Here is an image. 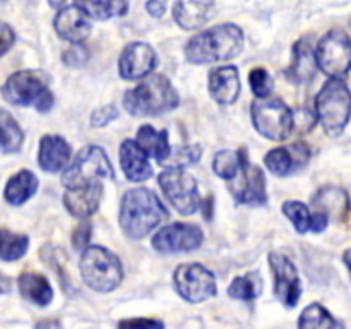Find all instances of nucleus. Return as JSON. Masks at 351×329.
I'll list each match as a JSON object with an SVG mask.
<instances>
[{"label": "nucleus", "mask_w": 351, "mask_h": 329, "mask_svg": "<svg viewBox=\"0 0 351 329\" xmlns=\"http://www.w3.org/2000/svg\"><path fill=\"white\" fill-rule=\"evenodd\" d=\"M167 2L168 0H147L146 2V10L153 17H161L167 10Z\"/></svg>", "instance_id": "obj_42"}, {"label": "nucleus", "mask_w": 351, "mask_h": 329, "mask_svg": "<svg viewBox=\"0 0 351 329\" xmlns=\"http://www.w3.org/2000/svg\"><path fill=\"white\" fill-rule=\"evenodd\" d=\"M71 144L62 136H47L41 137L40 141V153H38V163L48 173L64 170L71 161Z\"/></svg>", "instance_id": "obj_20"}, {"label": "nucleus", "mask_w": 351, "mask_h": 329, "mask_svg": "<svg viewBox=\"0 0 351 329\" xmlns=\"http://www.w3.org/2000/svg\"><path fill=\"white\" fill-rule=\"evenodd\" d=\"M264 164H266L267 170H269L271 173L276 175V177H287V175H290L291 171L297 168L293 151L287 149V147L271 149L269 153L264 156Z\"/></svg>", "instance_id": "obj_31"}, {"label": "nucleus", "mask_w": 351, "mask_h": 329, "mask_svg": "<svg viewBox=\"0 0 351 329\" xmlns=\"http://www.w3.org/2000/svg\"><path fill=\"white\" fill-rule=\"evenodd\" d=\"M0 127H2V151L5 154L17 153L21 149L24 136L21 127L7 110H0Z\"/></svg>", "instance_id": "obj_30"}, {"label": "nucleus", "mask_w": 351, "mask_h": 329, "mask_svg": "<svg viewBox=\"0 0 351 329\" xmlns=\"http://www.w3.org/2000/svg\"><path fill=\"white\" fill-rule=\"evenodd\" d=\"M62 58H64L65 65L79 69V67H82V65H86L89 55H88V50H86V48H82L81 43H79V45H74L72 48H69Z\"/></svg>", "instance_id": "obj_37"}, {"label": "nucleus", "mask_w": 351, "mask_h": 329, "mask_svg": "<svg viewBox=\"0 0 351 329\" xmlns=\"http://www.w3.org/2000/svg\"><path fill=\"white\" fill-rule=\"evenodd\" d=\"M120 164L130 182H144L153 175L149 156L137 141L125 139L120 144Z\"/></svg>", "instance_id": "obj_18"}, {"label": "nucleus", "mask_w": 351, "mask_h": 329, "mask_svg": "<svg viewBox=\"0 0 351 329\" xmlns=\"http://www.w3.org/2000/svg\"><path fill=\"white\" fill-rule=\"evenodd\" d=\"M213 204H215V199L209 195L204 202H202V209H204V218L211 219L213 218Z\"/></svg>", "instance_id": "obj_44"}, {"label": "nucleus", "mask_w": 351, "mask_h": 329, "mask_svg": "<svg viewBox=\"0 0 351 329\" xmlns=\"http://www.w3.org/2000/svg\"><path fill=\"white\" fill-rule=\"evenodd\" d=\"M158 64L156 51L143 41H134L123 48L119 60L120 75L127 81H136L149 75Z\"/></svg>", "instance_id": "obj_15"}, {"label": "nucleus", "mask_w": 351, "mask_h": 329, "mask_svg": "<svg viewBox=\"0 0 351 329\" xmlns=\"http://www.w3.org/2000/svg\"><path fill=\"white\" fill-rule=\"evenodd\" d=\"M315 119L328 136L338 137L351 119V91L341 77H332L315 96Z\"/></svg>", "instance_id": "obj_4"}, {"label": "nucleus", "mask_w": 351, "mask_h": 329, "mask_svg": "<svg viewBox=\"0 0 351 329\" xmlns=\"http://www.w3.org/2000/svg\"><path fill=\"white\" fill-rule=\"evenodd\" d=\"M89 236H91V223H79V226L74 230V233H72V245H74V249L84 250L86 247H88Z\"/></svg>", "instance_id": "obj_39"}, {"label": "nucleus", "mask_w": 351, "mask_h": 329, "mask_svg": "<svg viewBox=\"0 0 351 329\" xmlns=\"http://www.w3.org/2000/svg\"><path fill=\"white\" fill-rule=\"evenodd\" d=\"M53 103H55L53 95H51V93L48 91V89H45V91L41 93L40 98L36 99V103H34V106H36V108H38V112L47 113V112H50L51 106H53Z\"/></svg>", "instance_id": "obj_41"}, {"label": "nucleus", "mask_w": 351, "mask_h": 329, "mask_svg": "<svg viewBox=\"0 0 351 329\" xmlns=\"http://www.w3.org/2000/svg\"><path fill=\"white\" fill-rule=\"evenodd\" d=\"M123 108L134 117H156L178 106L177 89L165 75H149L123 95Z\"/></svg>", "instance_id": "obj_3"}, {"label": "nucleus", "mask_w": 351, "mask_h": 329, "mask_svg": "<svg viewBox=\"0 0 351 329\" xmlns=\"http://www.w3.org/2000/svg\"><path fill=\"white\" fill-rule=\"evenodd\" d=\"M88 17L89 16L81 7H64L53 21L55 31L58 33V36L67 40L69 43H82V41L88 40L89 33H91V23H89Z\"/></svg>", "instance_id": "obj_16"}, {"label": "nucleus", "mask_w": 351, "mask_h": 329, "mask_svg": "<svg viewBox=\"0 0 351 329\" xmlns=\"http://www.w3.org/2000/svg\"><path fill=\"white\" fill-rule=\"evenodd\" d=\"M65 2H67V0H48V3H50L53 9H60Z\"/></svg>", "instance_id": "obj_45"}, {"label": "nucleus", "mask_w": 351, "mask_h": 329, "mask_svg": "<svg viewBox=\"0 0 351 329\" xmlns=\"http://www.w3.org/2000/svg\"><path fill=\"white\" fill-rule=\"evenodd\" d=\"M263 293V280L257 273L237 276L228 288V295L235 300H256Z\"/></svg>", "instance_id": "obj_29"}, {"label": "nucleus", "mask_w": 351, "mask_h": 329, "mask_svg": "<svg viewBox=\"0 0 351 329\" xmlns=\"http://www.w3.org/2000/svg\"><path fill=\"white\" fill-rule=\"evenodd\" d=\"M283 212L288 216V219L293 223L295 230H297L298 233H305L307 230H311L312 215L304 202L287 201L283 204Z\"/></svg>", "instance_id": "obj_35"}, {"label": "nucleus", "mask_w": 351, "mask_h": 329, "mask_svg": "<svg viewBox=\"0 0 351 329\" xmlns=\"http://www.w3.org/2000/svg\"><path fill=\"white\" fill-rule=\"evenodd\" d=\"M319 69L331 77H345L351 71V38L335 27L322 36L315 48Z\"/></svg>", "instance_id": "obj_8"}, {"label": "nucleus", "mask_w": 351, "mask_h": 329, "mask_svg": "<svg viewBox=\"0 0 351 329\" xmlns=\"http://www.w3.org/2000/svg\"><path fill=\"white\" fill-rule=\"evenodd\" d=\"M137 144L143 147L147 153V156L154 158L158 163L163 164L167 161V158L170 156L171 147L168 143V132L167 130H160L158 132L154 127L151 125H143L137 130Z\"/></svg>", "instance_id": "obj_25"}, {"label": "nucleus", "mask_w": 351, "mask_h": 329, "mask_svg": "<svg viewBox=\"0 0 351 329\" xmlns=\"http://www.w3.org/2000/svg\"><path fill=\"white\" fill-rule=\"evenodd\" d=\"M243 50V31L235 24H221L195 34L185 45L192 64H213L235 58Z\"/></svg>", "instance_id": "obj_2"}, {"label": "nucleus", "mask_w": 351, "mask_h": 329, "mask_svg": "<svg viewBox=\"0 0 351 329\" xmlns=\"http://www.w3.org/2000/svg\"><path fill=\"white\" fill-rule=\"evenodd\" d=\"M38 188V178L33 171L21 170L19 173L14 175L5 185V201L12 206H21L34 195Z\"/></svg>", "instance_id": "obj_26"}, {"label": "nucleus", "mask_w": 351, "mask_h": 329, "mask_svg": "<svg viewBox=\"0 0 351 329\" xmlns=\"http://www.w3.org/2000/svg\"><path fill=\"white\" fill-rule=\"evenodd\" d=\"M343 259H345V264H346V266H348V269H350V273H351V249L346 250L345 256H343Z\"/></svg>", "instance_id": "obj_46"}, {"label": "nucleus", "mask_w": 351, "mask_h": 329, "mask_svg": "<svg viewBox=\"0 0 351 329\" xmlns=\"http://www.w3.org/2000/svg\"><path fill=\"white\" fill-rule=\"evenodd\" d=\"M252 122L257 132L271 141H285L295 127V115L280 98H259L252 103Z\"/></svg>", "instance_id": "obj_6"}, {"label": "nucleus", "mask_w": 351, "mask_h": 329, "mask_svg": "<svg viewBox=\"0 0 351 329\" xmlns=\"http://www.w3.org/2000/svg\"><path fill=\"white\" fill-rule=\"evenodd\" d=\"M300 328H336L338 322L331 315V312L326 310L321 304H311L305 307L298 319Z\"/></svg>", "instance_id": "obj_33"}, {"label": "nucleus", "mask_w": 351, "mask_h": 329, "mask_svg": "<svg viewBox=\"0 0 351 329\" xmlns=\"http://www.w3.org/2000/svg\"><path fill=\"white\" fill-rule=\"evenodd\" d=\"M247 158L249 156H247L245 149L219 151V153H216L215 161H213L215 173L218 175V177L225 178V180L232 182L233 178H237V175L242 171L243 163H245Z\"/></svg>", "instance_id": "obj_28"}, {"label": "nucleus", "mask_w": 351, "mask_h": 329, "mask_svg": "<svg viewBox=\"0 0 351 329\" xmlns=\"http://www.w3.org/2000/svg\"><path fill=\"white\" fill-rule=\"evenodd\" d=\"M209 95L219 105H232L240 95V77L237 67H218L209 72Z\"/></svg>", "instance_id": "obj_19"}, {"label": "nucleus", "mask_w": 351, "mask_h": 329, "mask_svg": "<svg viewBox=\"0 0 351 329\" xmlns=\"http://www.w3.org/2000/svg\"><path fill=\"white\" fill-rule=\"evenodd\" d=\"M14 40H16V34L10 29L9 24H2V55H5L9 51V48L14 45Z\"/></svg>", "instance_id": "obj_43"}, {"label": "nucleus", "mask_w": 351, "mask_h": 329, "mask_svg": "<svg viewBox=\"0 0 351 329\" xmlns=\"http://www.w3.org/2000/svg\"><path fill=\"white\" fill-rule=\"evenodd\" d=\"M167 218V208L149 188H130L123 194L120 202V226L129 239H144Z\"/></svg>", "instance_id": "obj_1"}, {"label": "nucleus", "mask_w": 351, "mask_h": 329, "mask_svg": "<svg viewBox=\"0 0 351 329\" xmlns=\"http://www.w3.org/2000/svg\"><path fill=\"white\" fill-rule=\"evenodd\" d=\"M0 239H2V247H0V257L5 263L10 260H17L27 252V247H29V239L27 235H14V233L2 230L0 233Z\"/></svg>", "instance_id": "obj_32"}, {"label": "nucleus", "mask_w": 351, "mask_h": 329, "mask_svg": "<svg viewBox=\"0 0 351 329\" xmlns=\"http://www.w3.org/2000/svg\"><path fill=\"white\" fill-rule=\"evenodd\" d=\"M79 269L84 283L99 293L115 290L123 280L120 259L101 245H89L82 250Z\"/></svg>", "instance_id": "obj_5"}, {"label": "nucleus", "mask_w": 351, "mask_h": 329, "mask_svg": "<svg viewBox=\"0 0 351 329\" xmlns=\"http://www.w3.org/2000/svg\"><path fill=\"white\" fill-rule=\"evenodd\" d=\"M232 194L235 195L237 202L249 206H263L266 204V178L261 167L252 164L249 158L243 163L242 171L233 178Z\"/></svg>", "instance_id": "obj_14"}, {"label": "nucleus", "mask_w": 351, "mask_h": 329, "mask_svg": "<svg viewBox=\"0 0 351 329\" xmlns=\"http://www.w3.org/2000/svg\"><path fill=\"white\" fill-rule=\"evenodd\" d=\"M173 283L184 300L199 304L216 295V276L197 263L180 264L175 269Z\"/></svg>", "instance_id": "obj_10"}, {"label": "nucleus", "mask_w": 351, "mask_h": 329, "mask_svg": "<svg viewBox=\"0 0 351 329\" xmlns=\"http://www.w3.org/2000/svg\"><path fill=\"white\" fill-rule=\"evenodd\" d=\"M119 117V110L115 108L113 105H106L103 108H98L96 112H93L91 115V125L93 127H105L108 125L110 122Z\"/></svg>", "instance_id": "obj_38"}, {"label": "nucleus", "mask_w": 351, "mask_h": 329, "mask_svg": "<svg viewBox=\"0 0 351 329\" xmlns=\"http://www.w3.org/2000/svg\"><path fill=\"white\" fill-rule=\"evenodd\" d=\"M19 291L23 298L40 307H47L53 300V290L45 276L38 273H23L19 276Z\"/></svg>", "instance_id": "obj_24"}, {"label": "nucleus", "mask_w": 351, "mask_h": 329, "mask_svg": "<svg viewBox=\"0 0 351 329\" xmlns=\"http://www.w3.org/2000/svg\"><path fill=\"white\" fill-rule=\"evenodd\" d=\"M249 82L250 89H252L257 98H269L274 89L273 77H271L266 69H254L249 74Z\"/></svg>", "instance_id": "obj_36"}, {"label": "nucleus", "mask_w": 351, "mask_h": 329, "mask_svg": "<svg viewBox=\"0 0 351 329\" xmlns=\"http://www.w3.org/2000/svg\"><path fill=\"white\" fill-rule=\"evenodd\" d=\"M204 235L199 226L191 223H171V225L161 228L153 236L154 250L163 254H178L191 252L201 247Z\"/></svg>", "instance_id": "obj_11"}, {"label": "nucleus", "mask_w": 351, "mask_h": 329, "mask_svg": "<svg viewBox=\"0 0 351 329\" xmlns=\"http://www.w3.org/2000/svg\"><path fill=\"white\" fill-rule=\"evenodd\" d=\"M101 197L103 185L99 182H93L82 187L67 188L64 195V204L72 216L84 219L98 211Z\"/></svg>", "instance_id": "obj_17"}, {"label": "nucleus", "mask_w": 351, "mask_h": 329, "mask_svg": "<svg viewBox=\"0 0 351 329\" xmlns=\"http://www.w3.org/2000/svg\"><path fill=\"white\" fill-rule=\"evenodd\" d=\"M317 69L319 64L315 50L307 38H302L293 47V60H291V65L285 72V75L295 84H305L315 77Z\"/></svg>", "instance_id": "obj_21"}, {"label": "nucleus", "mask_w": 351, "mask_h": 329, "mask_svg": "<svg viewBox=\"0 0 351 329\" xmlns=\"http://www.w3.org/2000/svg\"><path fill=\"white\" fill-rule=\"evenodd\" d=\"M202 156V147L199 144H185V146L177 147L175 151H171L170 156L167 158V161L163 163V167H175V168H184L195 164Z\"/></svg>", "instance_id": "obj_34"}, {"label": "nucleus", "mask_w": 351, "mask_h": 329, "mask_svg": "<svg viewBox=\"0 0 351 329\" xmlns=\"http://www.w3.org/2000/svg\"><path fill=\"white\" fill-rule=\"evenodd\" d=\"M315 211H322L329 219L343 221L350 212V197L346 191L339 187H322L312 197Z\"/></svg>", "instance_id": "obj_23"}, {"label": "nucleus", "mask_w": 351, "mask_h": 329, "mask_svg": "<svg viewBox=\"0 0 351 329\" xmlns=\"http://www.w3.org/2000/svg\"><path fill=\"white\" fill-rule=\"evenodd\" d=\"M48 86V77L41 71H19L10 75L2 88L3 99L16 106L36 103Z\"/></svg>", "instance_id": "obj_12"}, {"label": "nucleus", "mask_w": 351, "mask_h": 329, "mask_svg": "<svg viewBox=\"0 0 351 329\" xmlns=\"http://www.w3.org/2000/svg\"><path fill=\"white\" fill-rule=\"evenodd\" d=\"M75 5L93 19L106 21L123 16L129 9V0H75Z\"/></svg>", "instance_id": "obj_27"}, {"label": "nucleus", "mask_w": 351, "mask_h": 329, "mask_svg": "<svg viewBox=\"0 0 351 329\" xmlns=\"http://www.w3.org/2000/svg\"><path fill=\"white\" fill-rule=\"evenodd\" d=\"M158 182H160V187L163 188L170 204L180 215H194L197 211L199 204H201L197 182L184 168L167 167V170L160 173Z\"/></svg>", "instance_id": "obj_9"}, {"label": "nucleus", "mask_w": 351, "mask_h": 329, "mask_svg": "<svg viewBox=\"0 0 351 329\" xmlns=\"http://www.w3.org/2000/svg\"><path fill=\"white\" fill-rule=\"evenodd\" d=\"M213 7V0H177L173 17L182 29H199L211 19Z\"/></svg>", "instance_id": "obj_22"}, {"label": "nucleus", "mask_w": 351, "mask_h": 329, "mask_svg": "<svg viewBox=\"0 0 351 329\" xmlns=\"http://www.w3.org/2000/svg\"><path fill=\"white\" fill-rule=\"evenodd\" d=\"M99 178H113V168L105 149L99 146H86L75 156L74 163L69 164L62 175V184L67 188L98 182Z\"/></svg>", "instance_id": "obj_7"}, {"label": "nucleus", "mask_w": 351, "mask_h": 329, "mask_svg": "<svg viewBox=\"0 0 351 329\" xmlns=\"http://www.w3.org/2000/svg\"><path fill=\"white\" fill-rule=\"evenodd\" d=\"M119 326H132V328H163V322L153 321V319H129V321H120Z\"/></svg>", "instance_id": "obj_40"}, {"label": "nucleus", "mask_w": 351, "mask_h": 329, "mask_svg": "<svg viewBox=\"0 0 351 329\" xmlns=\"http://www.w3.org/2000/svg\"><path fill=\"white\" fill-rule=\"evenodd\" d=\"M269 264L274 278V295L288 308H293L302 297V281L295 264L287 256L269 254Z\"/></svg>", "instance_id": "obj_13"}]
</instances>
